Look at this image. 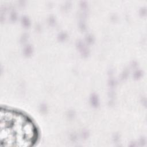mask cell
Returning <instances> with one entry per match:
<instances>
[{"mask_svg":"<svg viewBox=\"0 0 147 147\" xmlns=\"http://www.w3.org/2000/svg\"><path fill=\"white\" fill-rule=\"evenodd\" d=\"M4 126H1V137L5 145L28 146L34 141L36 131L33 123L25 117L17 113L5 115Z\"/></svg>","mask_w":147,"mask_h":147,"instance_id":"6da1fadb","label":"cell"}]
</instances>
